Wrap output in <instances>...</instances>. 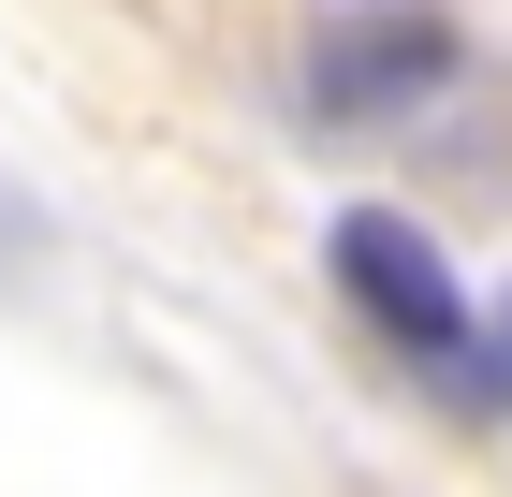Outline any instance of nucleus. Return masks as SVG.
I'll return each instance as SVG.
<instances>
[{
	"label": "nucleus",
	"instance_id": "nucleus-2",
	"mask_svg": "<svg viewBox=\"0 0 512 497\" xmlns=\"http://www.w3.org/2000/svg\"><path fill=\"white\" fill-rule=\"evenodd\" d=\"M337 278H352V307L381 322L395 351H425V366H439V351H469V293H454V264H439L410 220L352 205V220H337Z\"/></svg>",
	"mask_w": 512,
	"mask_h": 497
},
{
	"label": "nucleus",
	"instance_id": "nucleus-1",
	"mask_svg": "<svg viewBox=\"0 0 512 497\" xmlns=\"http://www.w3.org/2000/svg\"><path fill=\"white\" fill-rule=\"evenodd\" d=\"M454 59L469 44L439 30L425 0H352V15H322V44H308V103L352 132V117H410V103H439L454 88Z\"/></svg>",
	"mask_w": 512,
	"mask_h": 497
}]
</instances>
